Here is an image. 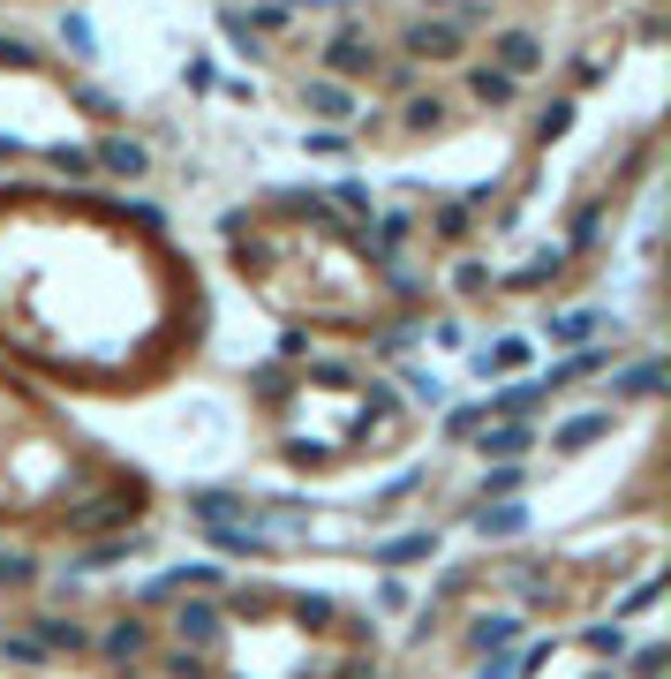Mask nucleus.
<instances>
[{
  "instance_id": "423d86ee",
  "label": "nucleus",
  "mask_w": 671,
  "mask_h": 679,
  "mask_svg": "<svg viewBox=\"0 0 671 679\" xmlns=\"http://www.w3.org/2000/svg\"><path fill=\"white\" fill-rule=\"evenodd\" d=\"M468 99H483V106H513L520 84H513L505 68H491V61H476V68H468Z\"/></svg>"
},
{
  "instance_id": "20e7f679",
  "label": "nucleus",
  "mask_w": 671,
  "mask_h": 679,
  "mask_svg": "<svg viewBox=\"0 0 671 679\" xmlns=\"http://www.w3.org/2000/svg\"><path fill=\"white\" fill-rule=\"evenodd\" d=\"M302 106H310L318 121H354V91L333 84V76H310V84H302Z\"/></svg>"
},
{
  "instance_id": "4468645a",
  "label": "nucleus",
  "mask_w": 671,
  "mask_h": 679,
  "mask_svg": "<svg viewBox=\"0 0 671 679\" xmlns=\"http://www.w3.org/2000/svg\"><path fill=\"white\" fill-rule=\"evenodd\" d=\"M438 242H468V212H461V204L438 212Z\"/></svg>"
},
{
  "instance_id": "6e6552de",
  "label": "nucleus",
  "mask_w": 671,
  "mask_h": 679,
  "mask_svg": "<svg viewBox=\"0 0 671 679\" xmlns=\"http://www.w3.org/2000/svg\"><path fill=\"white\" fill-rule=\"evenodd\" d=\"M566 129H573V99H551V106L535 114V137L551 144V137H566Z\"/></svg>"
},
{
  "instance_id": "f3484780",
  "label": "nucleus",
  "mask_w": 671,
  "mask_h": 679,
  "mask_svg": "<svg viewBox=\"0 0 671 679\" xmlns=\"http://www.w3.org/2000/svg\"><path fill=\"white\" fill-rule=\"evenodd\" d=\"M272 8H325V0H272Z\"/></svg>"
},
{
  "instance_id": "dca6fc26",
  "label": "nucleus",
  "mask_w": 671,
  "mask_h": 679,
  "mask_svg": "<svg viewBox=\"0 0 671 679\" xmlns=\"http://www.w3.org/2000/svg\"><path fill=\"white\" fill-rule=\"evenodd\" d=\"M423 8H438V15H453V8H468V0H423Z\"/></svg>"
},
{
  "instance_id": "f03ea898",
  "label": "nucleus",
  "mask_w": 671,
  "mask_h": 679,
  "mask_svg": "<svg viewBox=\"0 0 671 679\" xmlns=\"http://www.w3.org/2000/svg\"><path fill=\"white\" fill-rule=\"evenodd\" d=\"M325 68H333V84H347V76H377V46H370V30H362V23H339V30H333Z\"/></svg>"
},
{
  "instance_id": "9d476101",
  "label": "nucleus",
  "mask_w": 671,
  "mask_h": 679,
  "mask_svg": "<svg viewBox=\"0 0 671 679\" xmlns=\"http://www.w3.org/2000/svg\"><path fill=\"white\" fill-rule=\"evenodd\" d=\"M242 23L264 38V30H287V8H272V0H257V8H242Z\"/></svg>"
},
{
  "instance_id": "f257e3e1",
  "label": "nucleus",
  "mask_w": 671,
  "mask_h": 679,
  "mask_svg": "<svg viewBox=\"0 0 671 679\" xmlns=\"http://www.w3.org/2000/svg\"><path fill=\"white\" fill-rule=\"evenodd\" d=\"M461 38H468V30H461L453 15H415V23L400 30V53H408L415 68H423V61H461Z\"/></svg>"
},
{
  "instance_id": "9b49d317",
  "label": "nucleus",
  "mask_w": 671,
  "mask_h": 679,
  "mask_svg": "<svg viewBox=\"0 0 671 679\" xmlns=\"http://www.w3.org/2000/svg\"><path fill=\"white\" fill-rule=\"evenodd\" d=\"M76 106H83V114H99V121H121V106H114L99 84H76Z\"/></svg>"
},
{
  "instance_id": "2eb2a0df",
  "label": "nucleus",
  "mask_w": 671,
  "mask_h": 679,
  "mask_svg": "<svg viewBox=\"0 0 671 679\" xmlns=\"http://www.w3.org/2000/svg\"><path fill=\"white\" fill-rule=\"evenodd\" d=\"M8 581H30V559H23V551H0V589H8Z\"/></svg>"
},
{
  "instance_id": "39448f33",
  "label": "nucleus",
  "mask_w": 671,
  "mask_h": 679,
  "mask_svg": "<svg viewBox=\"0 0 671 679\" xmlns=\"http://www.w3.org/2000/svg\"><path fill=\"white\" fill-rule=\"evenodd\" d=\"M91 167H106V174H129V181H137V174H152V152H144L137 137H106V144L91 152Z\"/></svg>"
},
{
  "instance_id": "f8f14e48",
  "label": "nucleus",
  "mask_w": 671,
  "mask_h": 679,
  "mask_svg": "<svg viewBox=\"0 0 671 679\" xmlns=\"http://www.w3.org/2000/svg\"><path fill=\"white\" fill-rule=\"evenodd\" d=\"M46 159H53V167L68 174V181H76V174H91V152H83V144H53Z\"/></svg>"
},
{
  "instance_id": "0eeeda50",
  "label": "nucleus",
  "mask_w": 671,
  "mask_h": 679,
  "mask_svg": "<svg viewBox=\"0 0 671 679\" xmlns=\"http://www.w3.org/2000/svg\"><path fill=\"white\" fill-rule=\"evenodd\" d=\"M61 46H68L76 61H91V53H99V30H91V15H83V8H68V15H61Z\"/></svg>"
},
{
  "instance_id": "7ed1b4c3",
  "label": "nucleus",
  "mask_w": 671,
  "mask_h": 679,
  "mask_svg": "<svg viewBox=\"0 0 671 679\" xmlns=\"http://www.w3.org/2000/svg\"><path fill=\"white\" fill-rule=\"evenodd\" d=\"M543 61H551V53H543V38H535V30H491V68H505L513 84H528Z\"/></svg>"
},
{
  "instance_id": "1a4fd4ad",
  "label": "nucleus",
  "mask_w": 671,
  "mask_h": 679,
  "mask_svg": "<svg viewBox=\"0 0 671 679\" xmlns=\"http://www.w3.org/2000/svg\"><path fill=\"white\" fill-rule=\"evenodd\" d=\"M0 68H38V46L15 38V30H0Z\"/></svg>"
},
{
  "instance_id": "ddd939ff",
  "label": "nucleus",
  "mask_w": 671,
  "mask_h": 679,
  "mask_svg": "<svg viewBox=\"0 0 671 679\" xmlns=\"http://www.w3.org/2000/svg\"><path fill=\"white\" fill-rule=\"evenodd\" d=\"M446 121V99H408V129H438Z\"/></svg>"
}]
</instances>
